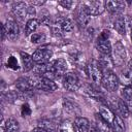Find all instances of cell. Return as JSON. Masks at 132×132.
<instances>
[{
    "label": "cell",
    "mask_w": 132,
    "mask_h": 132,
    "mask_svg": "<svg viewBox=\"0 0 132 132\" xmlns=\"http://www.w3.org/2000/svg\"><path fill=\"white\" fill-rule=\"evenodd\" d=\"M74 28L73 21L70 18L66 16H59L55 20L53 24V32L55 35L61 36L63 33L71 32Z\"/></svg>",
    "instance_id": "1"
},
{
    "label": "cell",
    "mask_w": 132,
    "mask_h": 132,
    "mask_svg": "<svg viewBox=\"0 0 132 132\" xmlns=\"http://www.w3.org/2000/svg\"><path fill=\"white\" fill-rule=\"evenodd\" d=\"M107 105L113 110L116 111L118 116H120L122 119H126L129 117L130 112H129V109L127 107V105L125 104V102L123 101V99H120L118 97H114V96H111L107 99Z\"/></svg>",
    "instance_id": "2"
},
{
    "label": "cell",
    "mask_w": 132,
    "mask_h": 132,
    "mask_svg": "<svg viewBox=\"0 0 132 132\" xmlns=\"http://www.w3.org/2000/svg\"><path fill=\"white\" fill-rule=\"evenodd\" d=\"M87 73L90 77V79L95 85H100L103 77V69L99 65L97 60H92L87 65Z\"/></svg>",
    "instance_id": "3"
},
{
    "label": "cell",
    "mask_w": 132,
    "mask_h": 132,
    "mask_svg": "<svg viewBox=\"0 0 132 132\" xmlns=\"http://www.w3.org/2000/svg\"><path fill=\"white\" fill-rule=\"evenodd\" d=\"M101 84L104 87V89L107 90L108 92H114L118 90L120 81H119L118 75L112 70L109 69V70L103 71V77H102Z\"/></svg>",
    "instance_id": "4"
},
{
    "label": "cell",
    "mask_w": 132,
    "mask_h": 132,
    "mask_svg": "<svg viewBox=\"0 0 132 132\" xmlns=\"http://www.w3.org/2000/svg\"><path fill=\"white\" fill-rule=\"evenodd\" d=\"M126 56L127 54H126V48L124 44L122 43V41H117L116 44L112 46V51L110 55L112 64L118 67L122 66L126 60Z\"/></svg>",
    "instance_id": "5"
},
{
    "label": "cell",
    "mask_w": 132,
    "mask_h": 132,
    "mask_svg": "<svg viewBox=\"0 0 132 132\" xmlns=\"http://www.w3.org/2000/svg\"><path fill=\"white\" fill-rule=\"evenodd\" d=\"M52 57H53V52L45 46L37 48L32 55L33 61L36 65H42L48 63Z\"/></svg>",
    "instance_id": "6"
},
{
    "label": "cell",
    "mask_w": 132,
    "mask_h": 132,
    "mask_svg": "<svg viewBox=\"0 0 132 132\" xmlns=\"http://www.w3.org/2000/svg\"><path fill=\"white\" fill-rule=\"evenodd\" d=\"M63 86L67 91H70V92L76 91L80 86L79 78L76 75V73L72 71L66 72L65 75L63 76Z\"/></svg>",
    "instance_id": "7"
},
{
    "label": "cell",
    "mask_w": 132,
    "mask_h": 132,
    "mask_svg": "<svg viewBox=\"0 0 132 132\" xmlns=\"http://www.w3.org/2000/svg\"><path fill=\"white\" fill-rule=\"evenodd\" d=\"M74 16H75V21L76 23L80 26V27H86L91 20V15L89 14V12L87 11L84 3H79L76 8H75V12H74Z\"/></svg>",
    "instance_id": "8"
},
{
    "label": "cell",
    "mask_w": 132,
    "mask_h": 132,
    "mask_svg": "<svg viewBox=\"0 0 132 132\" xmlns=\"http://www.w3.org/2000/svg\"><path fill=\"white\" fill-rule=\"evenodd\" d=\"M35 89H38L44 92H54L58 89V86L53 79L36 76L35 77Z\"/></svg>",
    "instance_id": "9"
},
{
    "label": "cell",
    "mask_w": 132,
    "mask_h": 132,
    "mask_svg": "<svg viewBox=\"0 0 132 132\" xmlns=\"http://www.w3.org/2000/svg\"><path fill=\"white\" fill-rule=\"evenodd\" d=\"M14 87L20 93L30 92L35 88V77H21L15 80Z\"/></svg>",
    "instance_id": "10"
},
{
    "label": "cell",
    "mask_w": 132,
    "mask_h": 132,
    "mask_svg": "<svg viewBox=\"0 0 132 132\" xmlns=\"http://www.w3.org/2000/svg\"><path fill=\"white\" fill-rule=\"evenodd\" d=\"M82 3L90 15H99L105 10L104 1H86Z\"/></svg>",
    "instance_id": "11"
},
{
    "label": "cell",
    "mask_w": 132,
    "mask_h": 132,
    "mask_svg": "<svg viewBox=\"0 0 132 132\" xmlns=\"http://www.w3.org/2000/svg\"><path fill=\"white\" fill-rule=\"evenodd\" d=\"M4 27H5L6 37L11 41H15L20 36V29L16 22L12 20H7L6 23L4 24Z\"/></svg>",
    "instance_id": "12"
},
{
    "label": "cell",
    "mask_w": 132,
    "mask_h": 132,
    "mask_svg": "<svg viewBox=\"0 0 132 132\" xmlns=\"http://www.w3.org/2000/svg\"><path fill=\"white\" fill-rule=\"evenodd\" d=\"M96 48L101 55L110 56L111 51H112V45H111L108 38H102L99 36L97 38V41H96Z\"/></svg>",
    "instance_id": "13"
},
{
    "label": "cell",
    "mask_w": 132,
    "mask_h": 132,
    "mask_svg": "<svg viewBox=\"0 0 132 132\" xmlns=\"http://www.w3.org/2000/svg\"><path fill=\"white\" fill-rule=\"evenodd\" d=\"M126 4L124 1H105V9H107L112 14H121L125 10Z\"/></svg>",
    "instance_id": "14"
},
{
    "label": "cell",
    "mask_w": 132,
    "mask_h": 132,
    "mask_svg": "<svg viewBox=\"0 0 132 132\" xmlns=\"http://www.w3.org/2000/svg\"><path fill=\"white\" fill-rule=\"evenodd\" d=\"M53 67H54V73H55L56 77H60V76L65 75L68 66L64 59L59 58V59L53 61Z\"/></svg>",
    "instance_id": "15"
},
{
    "label": "cell",
    "mask_w": 132,
    "mask_h": 132,
    "mask_svg": "<svg viewBox=\"0 0 132 132\" xmlns=\"http://www.w3.org/2000/svg\"><path fill=\"white\" fill-rule=\"evenodd\" d=\"M99 114L109 126L112 124V121H113L114 116H116L113 110L108 105H101L99 107Z\"/></svg>",
    "instance_id": "16"
},
{
    "label": "cell",
    "mask_w": 132,
    "mask_h": 132,
    "mask_svg": "<svg viewBox=\"0 0 132 132\" xmlns=\"http://www.w3.org/2000/svg\"><path fill=\"white\" fill-rule=\"evenodd\" d=\"M27 8H28V6H27V4L25 2L19 1V2L13 3V5H12V12L20 20H24L25 15L27 14Z\"/></svg>",
    "instance_id": "17"
},
{
    "label": "cell",
    "mask_w": 132,
    "mask_h": 132,
    "mask_svg": "<svg viewBox=\"0 0 132 132\" xmlns=\"http://www.w3.org/2000/svg\"><path fill=\"white\" fill-rule=\"evenodd\" d=\"M119 81L123 87H132V70L126 68L119 73Z\"/></svg>",
    "instance_id": "18"
},
{
    "label": "cell",
    "mask_w": 132,
    "mask_h": 132,
    "mask_svg": "<svg viewBox=\"0 0 132 132\" xmlns=\"http://www.w3.org/2000/svg\"><path fill=\"white\" fill-rule=\"evenodd\" d=\"M121 96L125 104L127 105L129 112L132 113V87H123L121 90Z\"/></svg>",
    "instance_id": "19"
},
{
    "label": "cell",
    "mask_w": 132,
    "mask_h": 132,
    "mask_svg": "<svg viewBox=\"0 0 132 132\" xmlns=\"http://www.w3.org/2000/svg\"><path fill=\"white\" fill-rule=\"evenodd\" d=\"M20 55H21V59H22L24 71L27 72V71H30V70L34 69L35 66H34V61H33L32 56H30L29 54L24 53V52H21Z\"/></svg>",
    "instance_id": "20"
},
{
    "label": "cell",
    "mask_w": 132,
    "mask_h": 132,
    "mask_svg": "<svg viewBox=\"0 0 132 132\" xmlns=\"http://www.w3.org/2000/svg\"><path fill=\"white\" fill-rule=\"evenodd\" d=\"M74 125L78 132H88L90 127V122L87 118L84 117H76L74 119Z\"/></svg>",
    "instance_id": "21"
},
{
    "label": "cell",
    "mask_w": 132,
    "mask_h": 132,
    "mask_svg": "<svg viewBox=\"0 0 132 132\" xmlns=\"http://www.w3.org/2000/svg\"><path fill=\"white\" fill-rule=\"evenodd\" d=\"M113 29L121 35H125L127 32V28H126V23H125V16L123 15H119L114 22H113Z\"/></svg>",
    "instance_id": "22"
},
{
    "label": "cell",
    "mask_w": 132,
    "mask_h": 132,
    "mask_svg": "<svg viewBox=\"0 0 132 132\" xmlns=\"http://www.w3.org/2000/svg\"><path fill=\"white\" fill-rule=\"evenodd\" d=\"M38 25H39V20H37V19L28 20L27 23H26V26H25V35L26 36H31L33 33H35Z\"/></svg>",
    "instance_id": "23"
},
{
    "label": "cell",
    "mask_w": 132,
    "mask_h": 132,
    "mask_svg": "<svg viewBox=\"0 0 132 132\" xmlns=\"http://www.w3.org/2000/svg\"><path fill=\"white\" fill-rule=\"evenodd\" d=\"M4 130L5 132H19L20 131L19 122L13 118H8L4 123Z\"/></svg>",
    "instance_id": "24"
},
{
    "label": "cell",
    "mask_w": 132,
    "mask_h": 132,
    "mask_svg": "<svg viewBox=\"0 0 132 132\" xmlns=\"http://www.w3.org/2000/svg\"><path fill=\"white\" fill-rule=\"evenodd\" d=\"M57 132H76V127L71 121L65 120L58 126Z\"/></svg>",
    "instance_id": "25"
},
{
    "label": "cell",
    "mask_w": 132,
    "mask_h": 132,
    "mask_svg": "<svg viewBox=\"0 0 132 132\" xmlns=\"http://www.w3.org/2000/svg\"><path fill=\"white\" fill-rule=\"evenodd\" d=\"M38 127H41L42 129L46 130L47 132H57V130H58L57 125L53 121H50V120H41L39 122Z\"/></svg>",
    "instance_id": "26"
},
{
    "label": "cell",
    "mask_w": 132,
    "mask_h": 132,
    "mask_svg": "<svg viewBox=\"0 0 132 132\" xmlns=\"http://www.w3.org/2000/svg\"><path fill=\"white\" fill-rule=\"evenodd\" d=\"M63 106L65 108V110L71 112V113H79V108L77 105H75L73 102L69 101V100H64V103H63Z\"/></svg>",
    "instance_id": "27"
},
{
    "label": "cell",
    "mask_w": 132,
    "mask_h": 132,
    "mask_svg": "<svg viewBox=\"0 0 132 132\" xmlns=\"http://www.w3.org/2000/svg\"><path fill=\"white\" fill-rule=\"evenodd\" d=\"M6 66H7V68H10V69H12V70H19V69H20L19 62H18V60H16L13 56H10V57L7 59Z\"/></svg>",
    "instance_id": "28"
},
{
    "label": "cell",
    "mask_w": 132,
    "mask_h": 132,
    "mask_svg": "<svg viewBox=\"0 0 132 132\" xmlns=\"http://www.w3.org/2000/svg\"><path fill=\"white\" fill-rule=\"evenodd\" d=\"M30 38L32 43H41L45 40V35L43 33H33Z\"/></svg>",
    "instance_id": "29"
},
{
    "label": "cell",
    "mask_w": 132,
    "mask_h": 132,
    "mask_svg": "<svg viewBox=\"0 0 132 132\" xmlns=\"http://www.w3.org/2000/svg\"><path fill=\"white\" fill-rule=\"evenodd\" d=\"M58 4L61 5L65 9H71L74 3H73V1H70V0H63V1H59Z\"/></svg>",
    "instance_id": "30"
},
{
    "label": "cell",
    "mask_w": 132,
    "mask_h": 132,
    "mask_svg": "<svg viewBox=\"0 0 132 132\" xmlns=\"http://www.w3.org/2000/svg\"><path fill=\"white\" fill-rule=\"evenodd\" d=\"M21 113L23 117H27V116H30L31 114V108L29 106L28 103H25L22 105V108H21Z\"/></svg>",
    "instance_id": "31"
},
{
    "label": "cell",
    "mask_w": 132,
    "mask_h": 132,
    "mask_svg": "<svg viewBox=\"0 0 132 132\" xmlns=\"http://www.w3.org/2000/svg\"><path fill=\"white\" fill-rule=\"evenodd\" d=\"M35 13H36L35 6H33V5L28 6V8H27V14H30V15H35Z\"/></svg>",
    "instance_id": "32"
},
{
    "label": "cell",
    "mask_w": 132,
    "mask_h": 132,
    "mask_svg": "<svg viewBox=\"0 0 132 132\" xmlns=\"http://www.w3.org/2000/svg\"><path fill=\"white\" fill-rule=\"evenodd\" d=\"M1 38H2V40H4V38H5V36H6V32H5V27H4V24H2L1 25Z\"/></svg>",
    "instance_id": "33"
},
{
    "label": "cell",
    "mask_w": 132,
    "mask_h": 132,
    "mask_svg": "<svg viewBox=\"0 0 132 132\" xmlns=\"http://www.w3.org/2000/svg\"><path fill=\"white\" fill-rule=\"evenodd\" d=\"M88 132H99L98 131V129H97V127H96V125H90V127H89V130H88Z\"/></svg>",
    "instance_id": "34"
},
{
    "label": "cell",
    "mask_w": 132,
    "mask_h": 132,
    "mask_svg": "<svg viewBox=\"0 0 132 132\" xmlns=\"http://www.w3.org/2000/svg\"><path fill=\"white\" fill-rule=\"evenodd\" d=\"M30 3H31V5L35 6V5H42V4H44L45 2H44V1H31Z\"/></svg>",
    "instance_id": "35"
},
{
    "label": "cell",
    "mask_w": 132,
    "mask_h": 132,
    "mask_svg": "<svg viewBox=\"0 0 132 132\" xmlns=\"http://www.w3.org/2000/svg\"><path fill=\"white\" fill-rule=\"evenodd\" d=\"M31 132H47V131L44 130V129H42L41 127H36V128H34Z\"/></svg>",
    "instance_id": "36"
},
{
    "label": "cell",
    "mask_w": 132,
    "mask_h": 132,
    "mask_svg": "<svg viewBox=\"0 0 132 132\" xmlns=\"http://www.w3.org/2000/svg\"><path fill=\"white\" fill-rule=\"evenodd\" d=\"M128 68L132 70V58H131V59H130V61L128 62Z\"/></svg>",
    "instance_id": "37"
},
{
    "label": "cell",
    "mask_w": 132,
    "mask_h": 132,
    "mask_svg": "<svg viewBox=\"0 0 132 132\" xmlns=\"http://www.w3.org/2000/svg\"><path fill=\"white\" fill-rule=\"evenodd\" d=\"M131 40H132V31H131Z\"/></svg>",
    "instance_id": "38"
},
{
    "label": "cell",
    "mask_w": 132,
    "mask_h": 132,
    "mask_svg": "<svg viewBox=\"0 0 132 132\" xmlns=\"http://www.w3.org/2000/svg\"><path fill=\"white\" fill-rule=\"evenodd\" d=\"M131 4H132V3H131Z\"/></svg>",
    "instance_id": "39"
}]
</instances>
